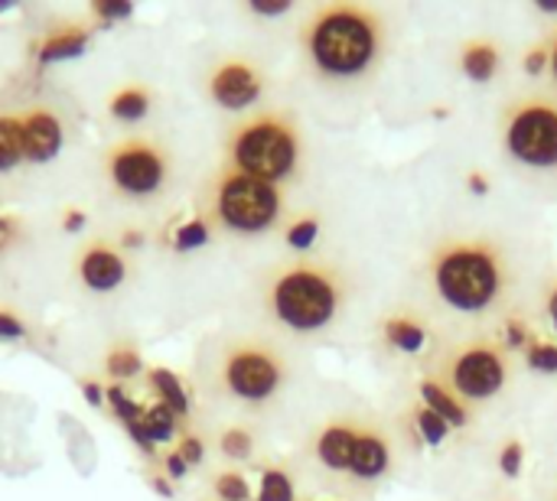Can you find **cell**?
<instances>
[{"label": "cell", "instance_id": "9a60e30c", "mask_svg": "<svg viewBox=\"0 0 557 501\" xmlns=\"http://www.w3.org/2000/svg\"><path fill=\"white\" fill-rule=\"evenodd\" d=\"M356 427H359V421H352V417H336V421L323 424L310 440L313 460L330 473H346L349 476L352 447H356Z\"/></svg>", "mask_w": 557, "mask_h": 501}, {"label": "cell", "instance_id": "d6a6232c", "mask_svg": "<svg viewBox=\"0 0 557 501\" xmlns=\"http://www.w3.org/2000/svg\"><path fill=\"white\" fill-rule=\"evenodd\" d=\"M88 13L95 23H117V20H127L134 13V7L127 0H95L88 7Z\"/></svg>", "mask_w": 557, "mask_h": 501}, {"label": "cell", "instance_id": "7a4b0ae2", "mask_svg": "<svg viewBox=\"0 0 557 501\" xmlns=\"http://www.w3.org/2000/svg\"><path fill=\"white\" fill-rule=\"evenodd\" d=\"M385 16L369 3H323L300 26L307 65L323 82H359L385 52Z\"/></svg>", "mask_w": 557, "mask_h": 501}, {"label": "cell", "instance_id": "4316f807", "mask_svg": "<svg viewBox=\"0 0 557 501\" xmlns=\"http://www.w3.org/2000/svg\"><path fill=\"white\" fill-rule=\"evenodd\" d=\"M212 496L219 501H255L251 483L242 469H219L212 476Z\"/></svg>", "mask_w": 557, "mask_h": 501}, {"label": "cell", "instance_id": "ab89813d", "mask_svg": "<svg viewBox=\"0 0 557 501\" xmlns=\"http://www.w3.org/2000/svg\"><path fill=\"white\" fill-rule=\"evenodd\" d=\"M147 241V235H144V228H134V225H127V228H121V238H117V245L131 254V251H137L140 245Z\"/></svg>", "mask_w": 557, "mask_h": 501}, {"label": "cell", "instance_id": "d6986e66", "mask_svg": "<svg viewBox=\"0 0 557 501\" xmlns=\"http://www.w3.org/2000/svg\"><path fill=\"white\" fill-rule=\"evenodd\" d=\"M418 394H421V404H424L428 411H434L441 421H447L450 427H467V424H470V408H467V401H460L441 378H421Z\"/></svg>", "mask_w": 557, "mask_h": 501}, {"label": "cell", "instance_id": "484cf974", "mask_svg": "<svg viewBox=\"0 0 557 501\" xmlns=\"http://www.w3.org/2000/svg\"><path fill=\"white\" fill-rule=\"evenodd\" d=\"M320 231H323L320 215L304 212V215H297V218H290V222H287V228H284V245H287L294 254H307V251L317 245Z\"/></svg>", "mask_w": 557, "mask_h": 501}, {"label": "cell", "instance_id": "d590c367", "mask_svg": "<svg viewBox=\"0 0 557 501\" xmlns=\"http://www.w3.org/2000/svg\"><path fill=\"white\" fill-rule=\"evenodd\" d=\"M290 0H251L248 3V13H255V16H284V13H290Z\"/></svg>", "mask_w": 557, "mask_h": 501}, {"label": "cell", "instance_id": "e0dca14e", "mask_svg": "<svg viewBox=\"0 0 557 501\" xmlns=\"http://www.w3.org/2000/svg\"><path fill=\"white\" fill-rule=\"evenodd\" d=\"M460 72L476 82V85H486L499 75V65H503V49L493 36H473L460 46Z\"/></svg>", "mask_w": 557, "mask_h": 501}, {"label": "cell", "instance_id": "8992f818", "mask_svg": "<svg viewBox=\"0 0 557 501\" xmlns=\"http://www.w3.org/2000/svg\"><path fill=\"white\" fill-rule=\"evenodd\" d=\"M287 199L284 189L258 176L238 173L222 163V170L206 183L202 215L215 231L228 235H264L284 222Z\"/></svg>", "mask_w": 557, "mask_h": 501}, {"label": "cell", "instance_id": "277c9868", "mask_svg": "<svg viewBox=\"0 0 557 501\" xmlns=\"http://www.w3.org/2000/svg\"><path fill=\"white\" fill-rule=\"evenodd\" d=\"M304 163V130L287 108H258L225 137V166L264 183H287Z\"/></svg>", "mask_w": 557, "mask_h": 501}, {"label": "cell", "instance_id": "e575fe53", "mask_svg": "<svg viewBox=\"0 0 557 501\" xmlns=\"http://www.w3.org/2000/svg\"><path fill=\"white\" fill-rule=\"evenodd\" d=\"M522 68H525V75H532V78L545 75V72H548V42H539V46L525 49Z\"/></svg>", "mask_w": 557, "mask_h": 501}, {"label": "cell", "instance_id": "4dcf8cb0", "mask_svg": "<svg viewBox=\"0 0 557 501\" xmlns=\"http://www.w3.org/2000/svg\"><path fill=\"white\" fill-rule=\"evenodd\" d=\"M535 333L529 329V323L522 320V316H506L503 320V346L509 349V352H525V346H529V339H532Z\"/></svg>", "mask_w": 557, "mask_h": 501}, {"label": "cell", "instance_id": "f35d334b", "mask_svg": "<svg viewBox=\"0 0 557 501\" xmlns=\"http://www.w3.org/2000/svg\"><path fill=\"white\" fill-rule=\"evenodd\" d=\"M160 463H163V476H170V479H186V473H189V466L183 463V456L176 450H166L160 456Z\"/></svg>", "mask_w": 557, "mask_h": 501}, {"label": "cell", "instance_id": "603a6c76", "mask_svg": "<svg viewBox=\"0 0 557 501\" xmlns=\"http://www.w3.org/2000/svg\"><path fill=\"white\" fill-rule=\"evenodd\" d=\"M212 235H215V228H212L209 218L199 212V215L180 222V225L170 231V248H173L176 254H189V251H196V248H206V245L212 241Z\"/></svg>", "mask_w": 557, "mask_h": 501}, {"label": "cell", "instance_id": "ee69618b", "mask_svg": "<svg viewBox=\"0 0 557 501\" xmlns=\"http://www.w3.org/2000/svg\"><path fill=\"white\" fill-rule=\"evenodd\" d=\"M16 238V231H13V222L0 212V248H7L10 241Z\"/></svg>", "mask_w": 557, "mask_h": 501}, {"label": "cell", "instance_id": "ffe728a7", "mask_svg": "<svg viewBox=\"0 0 557 501\" xmlns=\"http://www.w3.org/2000/svg\"><path fill=\"white\" fill-rule=\"evenodd\" d=\"M144 378H147V388H150L153 401L166 404L183 421L189 417V394H186V388H183V381H180L176 372H170L163 365H153V368L144 372Z\"/></svg>", "mask_w": 557, "mask_h": 501}, {"label": "cell", "instance_id": "4fadbf2b", "mask_svg": "<svg viewBox=\"0 0 557 501\" xmlns=\"http://www.w3.org/2000/svg\"><path fill=\"white\" fill-rule=\"evenodd\" d=\"M395 460L392 450V437L382 424L375 421H359L356 427V447H352V463H349V476L362 486H375L388 476Z\"/></svg>", "mask_w": 557, "mask_h": 501}, {"label": "cell", "instance_id": "52a82bcc", "mask_svg": "<svg viewBox=\"0 0 557 501\" xmlns=\"http://www.w3.org/2000/svg\"><path fill=\"white\" fill-rule=\"evenodd\" d=\"M101 173L114 196L127 202H150L163 196L173 179V153L153 134H127L104 150Z\"/></svg>", "mask_w": 557, "mask_h": 501}, {"label": "cell", "instance_id": "8d00e7d4", "mask_svg": "<svg viewBox=\"0 0 557 501\" xmlns=\"http://www.w3.org/2000/svg\"><path fill=\"white\" fill-rule=\"evenodd\" d=\"M78 388H82V394H85V401H88L91 408H108V404H104L108 385H101V378H78Z\"/></svg>", "mask_w": 557, "mask_h": 501}, {"label": "cell", "instance_id": "83f0119b", "mask_svg": "<svg viewBox=\"0 0 557 501\" xmlns=\"http://www.w3.org/2000/svg\"><path fill=\"white\" fill-rule=\"evenodd\" d=\"M411 421H414V430H418V437L428 443V447H441L447 437H450V424L447 421H441L434 411H428L424 404H418L414 411H411Z\"/></svg>", "mask_w": 557, "mask_h": 501}, {"label": "cell", "instance_id": "ba28073f", "mask_svg": "<svg viewBox=\"0 0 557 501\" xmlns=\"http://www.w3.org/2000/svg\"><path fill=\"white\" fill-rule=\"evenodd\" d=\"M499 143L525 170H557V95L512 98L499 114Z\"/></svg>", "mask_w": 557, "mask_h": 501}, {"label": "cell", "instance_id": "1f68e13d", "mask_svg": "<svg viewBox=\"0 0 557 501\" xmlns=\"http://www.w3.org/2000/svg\"><path fill=\"white\" fill-rule=\"evenodd\" d=\"M522 466H525V447H522V440H506L499 447V473L509 476V479H519Z\"/></svg>", "mask_w": 557, "mask_h": 501}, {"label": "cell", "instance_id": "30bf717a", "mask_svg": "<svg viewBox=\"0 0 557 501\" xmlns=\"http://www.w3.org/2000/svg\"><path fill=\"white\" fill-rule=\"evenodd\" d=\"M264 88H268V75L261 62L242 52L215 59L206 72V95L212 98L215 108L232 114L251 111L264 98Z\"/></svg>", "mask_w": 557, "mask_h": 501}, {"label": "cell", "instance_id": "5b68a950", "mask_svg": "<svg viewBox=\"0 0 557 501\" xmlns=\"http://www.w3.org/2000/svg\"><path fill=\"white\" fill-rule=\"evenodd\" d=\"M290 375L284 349L268 336H228L209 362V385L242 408L271 404Z\"/></svg>", "mask_w": 557, "mask_h": 501}, {"label": "cell", "instance_id": "9c48e42d", "mask_svg": "<svg viewBox=\"0 0 557 501\" xmlns=\"http://www.w3.org/2000/svg\"><path fill=\"white\" fill-rule=\"evenodd\" d=\"M441 381L467 404H483L503 394L512 381V359L499 339H470L447 352Z\"/></svg>", "mask_w": 557, "mask_h": 501}, {"label": "cell", "instance_id": "6da1fadb", "mask_svg": "<svg viewBox=\"0 0 557 501\" xmlns=\"http://www.w3.org/2000/svg\"><path fill=\"white\" fill-rule=\"evenodd\" d=\"M428 287L447 313L490 320L512 297L516 264L493 235H450L428 254Z\"/></svg>", "mask_w": 557, "mask_h": 501}, {"label": "cell", "instance_id": "d4e9b609", "mask_svg": "<svg viewBox=\"0 0 557 501\" xmlns=\"http://www.w3.org/2000/svg\"><path fill=\"white\" fill-rule=\"evenodd\" d=\"M255 501H297V486H294V476L287 473V466L274 463V466L261 469Z\"/></svg>", "mask_w": 557, "mask_h": 501}, {"label": "cell", "instance_id": "f1b7e54d", "mask_svg": "<svg viewBox=\"0 0 557 501\" xmlns=\"http://www.w3.org/2000/svg\"><path fill=\"white\" fill-rule=\"evenodd\" d=\"M522 355H525V365L532 372H539V375H557V342H552V339L532 336Z\"/></svg>", "mask_w": 557, "mask_h": 501}, {"label": "cell", "instance_id": "836d02e7", "mask_svg": "<svg viewBox=\"0 0 557 501\" xmlns=\"http://www.w3.org/2000/svg\"><path fill=\"white\" fill-rule=\"evenodd\" d=\"M26 323H23V316L16 313V310H7V306H0V342H20V339H26Z\"/></svg>", "mask_w": 557, "mask_h": 501}, {"label": "cell", "instance_id": "8fae6325", "mask_svg": "<svg viewBox=\"0 0 557 501\" xmlns=\"http://www.w3.org/2000/svg\"><path fill=\"white\" fill-rule=\"evenodd\" d=\"M75 280L91 293H114L131 277V254L114 238H88L75 254Z\"/></svg>", "mask_w": 557, "mask_h": 501}, {"label": "cell", "instance_id": "3957f363", "mask_svg": "<svg viewBox=\"0 0 557 501\" xmlns=\"http://www.w3.org/2000/svg\"><path fill=\"white\" fill-rule=\"evenodd\" d=\"M349 300V280L343 267L326 258L297 254L274 264L261 280V306L290 336L330 333Z\"/></svg>", "mask_w": 557, "mask_h": 501}, {"label": "cell", "instance_id": "74e56055", "mask_svg": "<svg viewBox=\"0 0 557 501\" xmlns=\"http://www.w3.org/2000/svg\"><path fill=\"white\" fill-rule=\"evenodd\" d=\"M85 225H88L85 209L72 205V209H65V212H62V231H65V235H82V231H85Z\"/></svg>", "mask_w": 557, "mask_h": 501}, {"label": "cell", "instance_id": "cb8c5ba5", "mask_svg": "<svg viewBox=\"0 0 557 501\" xmlns=\"http://www.w3.org/2000/svg\"><path fill=\"white\" fill-rule=\"evenodd\" d=\"M215 447H219V453H222L228 463H248V460L255 456V447H258V443H255L251 427H245V424H228V427L219 430Z\"/></svg>", "mask_w": 557, "mask_h": 501}, {"label": "cell", "instance_id": "f6af8a7d", "mask_svg": "<svg viewBox=\"0 0 557 501\" xmlns=\"http://www.w3.org/2000/svg\"><path fill=\"white\" fill-rule=\"evenodd\" d=\"M548 75L555 78V85H557V29H555V36L548 39Z\"/></svg>", "mask_w": 557, "mask_h": 501}, {"label": "cell", "instance_id": "b9f144b4", "mask_svg": "<svg viewBox=\"0 0 557 501\" xmlns=\"http://www.w3.org/2000/svg\"><path fill=\"white\" fill-rule=\"evenodd\" d=\"M545 313L552 320V329L557 333V277L548 284V293H545Z\"/></svg>", "mask_w": 557, "mask_h": 501}, {"label": "cell", "instance_id": "44dd1931", "mask_svg": "<svg viewBox=\"0 0 557 501\" xmlns=\"http://www.w3.org/2000/svg\"><path fill=\"white\" fill-rule=\"evenodd\" d=\"M101 365H104L101 372H104L108 385H124V381L140 378L147 372V365H144V359H140V352H137L134 342H114L104 352V362Z\"/></svg>", "mask_w": 557, "mask_h": 501}, {"label": "cell", "instance_id": "60d3db41", "mask_svg": "<svg viewBox=\"0 0 557 501\" xmlns=\"http://www.w3.org/2000/svg\"><path fill=\"white\" fill-rule=\"evenodd\" d=\"M467 189H470L473 196H486V192H490V176H486L483 170H473V173L467 176Z\"/></svg>", "mask_w": 557, "mask_h": 501}, {"label": "cell", "instance_id": "2e32d148", "mask_svg": "<svg viewBox=\"0 0 557 501\" xmlns=\"http://www.w3.org/2000/svg\"><path fill=\"white\" fill-rule=\"evenodd\" d=\"M382 342L398 352V355H418L424 352V346L431 342V329L428 323L411 313V310H401V313H388L382 320Z\"/></svg>", "mask_w": 557, "mask_h": 501}, {"label": "cell", "instance_id": "7bdbcfd3", "mask_svg": "<svg viewBox=\"0 0 557 501\" xmlns=\"http://www.w3.org/2000/svg\"><path fill=\"white\" fill-rule=\"evenodd\" d=\"M150 486H153L163 499H173V486L166 483V476H163V473H153V476H150Z\"/></svg>", "mask_w": 557, "mask_h": 501}, {"label": "cell", "instance_id": "f546056e", "mask_svg": "<svg viewBox=\"0 0 557 501\" xmlns=\"http://www.w3.org/2000/svg\"><path fill=\"white\" fill-rule=\"evenodd\" d=\"M173 450L183 456V463H186L189 469H196V466H202V463H206V440H202L196 430H183V434L176 437Z\"/></svg>", "mask_w": 557, "mask_h": 501}, {"label": "cell", "instance_id": "7402d4cb", "mask_svg": "<svg viewBox=\"0 0 557 501\" xmlns=\"http://www.w3.org/2000/svg\"><path fill=\"white\" fill-rule=\"evenodd\" d=\"M23 160V127H20V114L16 111H3L0 114V173L16 170Z\"/></svg>", "mask_w": 557, "mask_h": 501}, {"label": "cell", "instance_id": "ac0fdd59", "mask_svg": "<svg viewBox=\"0 0 557 501\" xmlns=\"http://www.w3.org/2000/svg\"><path fill=\"white\" fill-rule=\"evenodd\" d=\"M153 88L144 82H127L121 88H114V95L108 98V114L117 124H140L150 111H153Z\"/></svg>", "mask_w": 557, "mask_h": 501}, {"label": "cell", "instance_id": "5bb4252c", "mask_svg": "<svg viewBox=\"0 0 557 501\" xmlns=\"http://www.w3.org/2000/svg\"><path fill=\"white\" fill-rule=\"evenodd\" d=\"M91 33L95 23L88 20H55L52 26H46V33L36 42V62L55 65L85 55V49L91 46Z\"/></svg>", "mask_w": 557, "mask_h": 501}, {"label": "cell", "instance_id": "7c38bea8", "mask_svg": "<svg viewBox=\"0 0 557 501\" xmlns=\"http://www.w3.org/2000/svg\"><path fill=\"white\" fill-rule=\"evenodd\" d=\"M20 114L23 127V160L33 166H42L59 156L65 143V124L52 104H26Z\"/></svg>", "mask_w": 557, "mask_h": 501}, {"label": "cell", "instance_id": "bcb514c9", "mask_svg": "<svg viewBox=\"0 0 557 501\" xmlns=\"http://www.w3.org/2000/svg\"><path fill=\"white\" fill-rule=\"evenodd\" d=\"M535 7H539L542 13H557V0H539Z\"/></svg>", "mask_w": 557, "mask_h": 501}]
</instances>
